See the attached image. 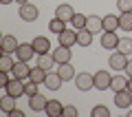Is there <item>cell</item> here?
Segmentation results:
<instances>
[{
  "instance_id": "1",
  "label": "cell",
  "mask_w": 132,
  "mask_h": 117,
  "mask_svg": "<svg viewBox=\"0 0 132 117\" xmlns=\"http://www.w3.org/2000/svg\"><path fill=\"white\" fill-rule=\"evenodd\" d=\"M20 18L24 20V22H33V20L40 18V9L35 5H31V2H27V5H20Z\"/></svg>"
},
{
  "instance_id": "2",
  "label": "cell",
  "mask_w": 132,
  "mask_h": 117,
  "mask_svg": "<svg viewBox=\"0 0 132 117\" xmlns=\"http://www.w3.org/2000/svg\"><path fill=\"white\" fill-rule=\"evenodd\" d=\"M114 106L117 108H130L132 106V91L130 89H123V91H117L114 93Z\"/></svg>"
},
{
  "instance_id": "3",
  "label": "cell",
  "mask_w": 132,
  "mask_h": 117,
  "mask_svg": "<svg viewBox=\"0 0 132 117\" xmlns=\"http://www.w3.org/2000/svg\"><path fill=\"white\" fill-rule=\"evenodd\" d=\"M119 40L121 38L117 35V31H101V47L104 49H108V51H112V49H117L119 47Z\"/></svg>"
},
{
  "instance_id": "4",
  "label": "cell",
  "mask_w": 132,
  "mask_h": 117,
  "mask_svg": "<svg viewBox=\"0 0 132 117\" xmlns=\"http://www.w3.org/2000/svg\"><path fill=\"white\" fill-rule=\"evenodd\" d=\"M75 86L79 91H90V89H95V75H90V73H77L75 75Z\"/></svg>"
},
{
  "instance_id": "5",
  "label": "cell",
  "mask_w": 132,
  "mask_h": 117,
  "mask_svg": "<svg viewBox=\"0 0 132 117\" xmlns=\"http://www.w3.org/2000/svg\"><path fill=\"white\" fill-rule=\"evenodd\" d=\"M110 82H112V75H110L108 71H97V73H95V89L97 91L110 89Z\"/></svg>"
},
{
  "instance_id": "6",
  "label": "cell",
  "mask_w": 132,
  "mask_h": 117,
  "mask_svg": "<svg viewBox=\"0 0 132 117\" xmlns=\"http://www.w3.org/2000/svg\"><path fill=\"white\" fill-rule=\"evenodd\" d=\"M128 55L126 53H121V51H117V53H112L110 55V60H108V64H110V69H114V71H126V64H128Z\"/></svg>"
},
{
  "instance_id": "7",
  "label": "cell",
  "mask_w": 132,
  "mask_h": 117,
  "mask_svg": "<svg viewBox=\"0 0 132 117\" xmlns=\"http://www.w3.org/2000/svg\"><path fill=\"white\" fill-rule=\"evenodd\" d=\"M31 44H33V49H35L38 55H42V53H51V40H48L46 35H35Z\"/></svg>"
},
{
  "instance_id": "8",
  "label": "cell",
  "mask_w": 132,
  "mask_h": 117,
  "mask_svg": "<svg viewBox=\"0 0 132 117\" xmlns=\"http://www.w3.org/2000/svg\"><path fill=\"white\" fill-rule=\"evenodd\" d=\"M0 47H2V53H15L18 51V47H20V42H18V38L15 35H2V40H0Z\"/></svg>"
},
{
  "instance_id": "9",
  "label": "cell",
  "mask_w": 132,
  "mask_h": 117,
  "mask_svg": "<svg viewBox=\"0 0 132 117\" xmlns=\"http://www.w3.org/2000/svg\"><path fill=\"white\" fill-rule=\"evenodd\" d=\"M5 91L9 95H13V97H22L24 95V80H18V77L9 80V84L5 86Z\"/></svg>"
},
{
  "instance_id": "10",
  "label": "cell",
  "mask_w": 132,
  "mask_h": 117,
  "mask_svg": "<svg viewBox=\"0 0 132 117\" xmlns=\"http://www.w3.org/2000/svg\"><path fill=\"white\" fill-rule=\"evenodd\" d=\"M60 44H64V47H73V44H77V29L66 27L64 31L60 33Z\"/></svg>"
},
{
  "instance_id": "11",
  "label": "cell",
  "mask_w": 132,
  "mask_h": 117,
  "mask_svg": "<svg viewBox=\"0 0 132 117\" xmlns=\"http://www.w3.org/2000/svg\"><path fill=\"white\" fill-rule=\"evenodd\" d=\"M15 55H18V60L29 62L33 55H35V49H33L31 42H20V47H18V51H15Z\"/></svg>"
},
{
  "instance_id": "12",
  "label": "cell",
  "mask_w": 132,
  "mask_h": 117,
  "mask_svg": "<svg viewBox=\"0 0 132 117\" xmlns=\"http://www.w3.org/2000/svg\"><path fill=\"white\" fill-rule=\"evenodd\" d=\"M13 77H18V80H29V75H31V66L27 64V62L22 60H15V66H13Z\"/></svg>"
},
{
  "instance_id": "13",
  "label": "cell",
  "mask_w": 132,
  "mask_h": 117,
  "mask_svg": "<svg viewBox=\"0 0 132 117\" xmlns=\"http://www.w3.org/2000/svg\"><path fill=\"white\" fill-rule=\"evenodd\" d=\"M46 104H48V99L44 97L42 93H38V95H33V97H29V108H31L33 113L46 111Z\"/></svg>"
},
{
  "instance_id": "14",
  "label": "cell",
  "mask_w": 132,
  "mask_h": 117,
  "mask_svg": "<svg viewBox=\"0 0 132 117\" xmlns=\"http://www.w3.org/2000/svg\"><path fill=\"white\" fill-rule=\"evenodd\" d=\"M53 57H55L57 64H64V62H71V47H64V44H60V47L53 49Z\"/></svg>"
},
{
  "instance_id": "15",
  "label": "cell",
  "mask_w": 132,
  "mask_h": 117,
  "mask_svg": "<svg viewBox=\"0 0 132 117\" xmlns=\"http://www.w3.org/2000/svg\"><path fill=\"white\" fill-rule=\"evenodd\" d=\"M73 16H75V9H73L71 5H60V7H57V9H55V18L64 20L66 24H68V22H71V20H73Z\"/></svg>"
},
{
  "instance_id": "16",
  "label": "cell",
  "mask_w": 132,
  "mask_h": 117,
  "mask_svg": "<svg viewBox=\"0 0 132 117\" xmlns=\"http://www.w3.org/2000/svg\"><path fill=\"white\" fill-rule=\"evenodd\" d=\"M57 73H60V77L64 82H71V80H75V66L71 64V62H64V64H60V69H57Z\"/></svg>"
},
{
  "instance_id": "17",
  "label": "cell",
  "mask_w": 132,
  "mask_h": 117,
  "mask_svg": "<svg viewBox=\"0 0 132 117\" xmlns=\"http://www.w3.org/2000/svg\"><path fill=\"white\" fill-rule=\"evenodd\" d=\"M86 29H88L90 33H101L104 31V18H99V16H88Z\"/></svg>"
},
{
  "instance_id": "18",
  "label": "cell",
  "mask_w": 132,
  "mask_h": 117,
  "mask_svg": "<svg viewBox=\"0 0 132 117\" xmlns=\"http://www.w3.org/2000/svg\"><path fill=\"white\" fill-rule=\"evenodd\" d=\"M15 102H18V97H13V95H9V93H7L5 97H0V111L9 115V113L13 111V108H18V106H15Z\"/></svg>"
},
{
  "instance_id": "19",
  "label": "cell",
  "mask_w": 132,
  "mask_h": 117,
  "mask_svg": "<svg viewBox=\"0 0 132 117\" xmlns=\"http://www.w3.org/2000/svg\"><path fill=\"white\" fill-rule=\"evenodd\" d=\"M128 80H130V77H128L126 73H123V75H112L110 89H112L114 93H117V91H123V89H128Z\"/></svg>"
},
{
  "instance_id": "20",
  "label": "cell",
  "mask_w": 132,
  "mask_h": 117,
  "mask_svg": "<svg viewBox=\"0 0 132 117\" xmlns=\"http://www.w3.org/2000/svg\"><path fill=\"white\" fill-rule=\"evenodd\" d=\"M62 82H64V80H62V77H60V73L55 71V73H46V80H44V84H46V89L57 91V89L62 86Z\"/></svg>"
},
{
  "instance_id": "21",
  "label": "cell",
  "mask_w": 132,
  "mask_h": 117,
  "mask_svg": "<svg viewBox=\"0 0 132 117\" xmlns=\"http://www.w3.org/2000/svg\"><path fill=\"white\" fill-rule=\"evenodd\" d=\"M46 113L48 117H60L62 113H64V106H62L60 102H57V99H48V104H46Z\"/></svg>"
},
{
  "instance_id": "22",
  "label": "cell",
  "mask_w": 132,
  "mask_h": 117,
  "mask_svg": "<svg viewBox=\"0 0 132 117\" xmlns=\"http://www.w3.org/2000/svg\"><path fill=\"white\" fill-rule=\"evenodd\" d=\"M53 64H57L55 57H53V53H42V55H38V66H42L44 71H51Z\"/></svg>"
},
{
  "instance_id": "23",
  "label": "cell",
  "mask_w": 132,
  "mask_h": 117,
  "mask_svg": "<svg viewBox=\"0 0 132 117\" xmlns=\"http://www.w3.org/2000/svg\"><path fill=\"white\" fill-rule=\"evenodd\" d=\"M93 35L95 33H90L88 29H79V31H77V44H79V47H90V44H93Z\"/></svg>"
},
{
  "instance_id": "24",
  "label": "cell",
  "mask_w": 132,
  "mask_h": 117,
  "mask_svg": "<svg viewBox=\"0 0 132 117\" xmlns=\"http://www.w3.org/2000/svg\"><path fill=\"white\" fill-rule=\"evenodd\" d=\"M117 29H121V27H119V16L108 13L104 18V31H117Z\"/></svg>"
},
{
  "instance_id": "25",
  "label": "cell",
  "mask_w": 132,
  "mask_h": 117,
  "mask_svg": "<svg viewBox=\"0 0 132 117\" xmlns=\"http://www.w3.org/2000/svg\"><path fill=\"white\" fill-rule=\"evenodd\" d=\"M13 66H15V60L11 57V53H2L0 55V71H13Z\"/></svg>"
},
{
  "instance_id": "26",
  "label": "cell",
  "mask_w": 132,
  "mask_h": 117,
  "mask_svg": "<svg viewBox=\"0 0 132 117\" xmlns=\"http://www.w3.org/2000/svg\"><path fill=\"white\" fill-rule=\"evenodd\" d=\"M46 73H48V71H44L42 66H35V69H31V75H29V80L38 82V84H44V80H46Z\"/></svg>"
},
{
  "instance_id": "27",
  "label": "cell",
  "mask_w": 132,
  "mask_h": 117,
  "mask_svg": "<svg viewBox=\"0 0 132 117\" xmlns=\"http://www.w3.org/2000/svg\"><path fill=\"white\" fill-rule=\"evenodd\" d=\"M119 27L123 31H132V11H123L119 16Z\"/></svg>"
},
{
  "instance_id": "28",
  "label": "cell",
  "mask_w": 132,
  "mask_h": 117,
  "mask_svg": "<svg viewBox=\"0 0 132 117\" xmlns=\"http://www.w3.org/2000/svg\"><path fill=\"white\" fill-rule=\"evenodd\" d=\"M64 29H66V22H64V20H60V18H51V22H48V31H51V33H57V35H60Z\"/></svg>"
},
{
  "instance_id": "29",
  "label": "cell",
  "mask_w": 132,
  "mask_h": 117,
  "mask_svg": "<svg viewBox=\"0 0 132 117\" xmlns=\"http://www.w3.org/2000/svg\"><path fill=\"white\" fill-rule=\"evenodd\" d=\"M86 20H88V16H84V13H75L73 16V20H71V27L73 29H86Z\"/></svg>"
},
{
  "instance_id": "30",
  "label": "cell",
  "mask_w": 132,
  "mask_h": 117,
  "mask_svg": "<svg viewBox=\"0 0 132 117\" xmlns=\"http://www.w3.org/2000/svg\"><path fill=\"white\" fill-rule=\"evenodd\" d=\"M38 82H33V80H24V95L27 97H33V95H38Z\"/></svg>"
},
{
  "instance_id": "31",
  "label": "cell",
  "mask_w": 132,
  "mask_h": 117,
  "mask_svg": "<svg viewBox=\"0 0 132 117\" xmlns=\"http://www.w3.org/2000/svg\"><path fill=\"white\" fill-rule=\"evenodd\" d=\"M117 51H121V53H126V55H130V53H132V40H130V38H123V40H119Z\"/></svg>"
},
{
  "instance_id": "32",
  "label": "cell",
  "mask_w": 132,
  "mask_h": 117,
  "mask_svg": "<svg viewBox=\"0 0 132 117\" xmlns=\"http://www.w3.org/2000/svg\"><path fill=\"white\" fill-rule=\"evenodd\" d=\"M90 115L93 117H110V111H108V106H104V104H97V106L90 111Z\"/></svg>"
},
{
  "instance_id": "33",
  "label": "cell",
  "mask_w": 132,
  "mask_h": 117,
  "mask_svg": "<svg viewBox=\"0 0 132 117\" xmlns=\"http://www.w3.org/2000/svg\"><path fill=\"white\" fill-rule=\"evenodd\" d=\"M117 9L121 11H132V0H117Z\"/></svg>"
},
{
  "instance_id": "34",
  "label": "cell",
  "mask_w": 132,
  "mask_h": 117,
  "mask_svg": "<svg viewBox=\"0 0 132 117\" xmlns=\"http://www.w3.org/2000/svg\"><path fill=\"white\" fill-rule=\"evenodd\" d=\"M79 115V111H77L75 106H71V104H68V106H64V113H62V117H77Z\"/></svg>"
},
{
  "instance_id": "35",
  "label": "cell",
  "mask_w": 132,
  "mask_h": 117,
  "mask_svg": "<svg viewBox=\"0 0 132 117\" xmlns=\"http://www.w3.org/2000/svg\"><path fill=\"white\" fill-rule=\"evenodd\" d=\"M9 84V75H7V71H0V86H7Z\"/></svg>"
},
{
  "instance_id": "36",
  "label": "cell",
  "mask_w": 132,
  "mask_h": 117,
  "mask_svg": "<svg viewBox=\"0 0 132 117\" xmlns=\"http://www.w3.org/2000/svg\"><path fill=\"white\" fill-rule=\"evenodd\" d=\"M9 117H24V113L20 111V108H13V111L9 113Z\"/></svg>"
},
{
  "instance_id": "37",
  "label": "cell",
  "mask_w": 132,
  "mask_h": 117,
  "mask_svg": "<svg viewBox=\"0 0 132 117\" xmlns=\"http://www.w3.org/2000/svg\"><path fill=\"white\" fill-rule=\"evenodd\" d=\"M123 73H126L128 77H132V62H128V64H126V71H123Z\"/></svg>"
},
{
  "instance_id": "38",
  "label": "cell",
  "mask_w": 132,
  "mask_h": 117,
  "mask_svg": "<svg viewBox=\"0 0 132 117\" xmlns=\"http://www.w3.org/2000/svg\"><path fill=\"white\" fill-rule=\"evenodd\" d=\"M0 2H2V5H11V2H13V0H0Z\"/></svg>"
},
{
  "instance_id": "39",
  "label": "cell",
  "mask_w": 132,
  "mask_h": 117,
  "mask_svg": "<svg viewBox=\"0 0 132 117\" xmlns=\"http://www.w3.org/2000/svg\"><path fill=\"white\" fill-rule=\"evenodd\" d=\"M15 2H18V5H27L29 0H15Z\"/></svg>"
},
{
  "instance_id": "40",
  "label": "cell",
  "mask_w": 132,
  "mask_h": 117,
  "mask_svg": "<svg viewBox=\"0 0 132 117\" xmlns=\"http://www.w3.org/2000/svg\"><path fill=\"white\" fill-rule=\"evenodd\" d=\"M128 89L132 91V77H130V80H128Z\"/></svg>"
},
{
  "instance_id": "41",
  "label": "cell",
  "mask_w": 132,
  "mask_h": 117,
  "mask_svg": "<svg viewBox=\"0 0 132 117\" xmlns=\"http://www.w3.org/2000/svg\"><path fill=\"white\" fill-rule=\"evenodd\" d=\"M128 117H132V108H130V111H128Z\"/></svg>"
}]
</instances>
